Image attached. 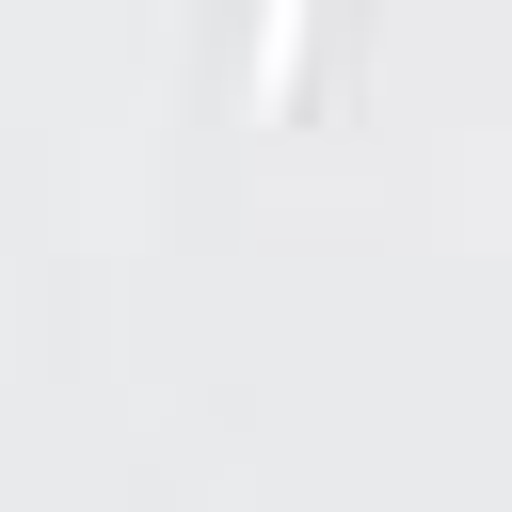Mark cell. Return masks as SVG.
Masks as SVG:
<instances>
[{
    "label": "cell",
    "mask_w": 512,
    "mask_h": 512,
    "mask_svg": "<svg viewBox=\"0 0 512 512\" xmlns=\"http://www.w3.org/2000/svg\"><path fill=\"white\" fill-rule=\"evenodd\" d=\"M288 64H304V0H272V16H256V96H288Z\"/></svg>",
    "instance_id": "6da1fadb"
}]
</instances>
